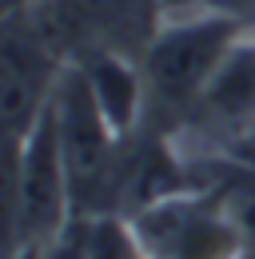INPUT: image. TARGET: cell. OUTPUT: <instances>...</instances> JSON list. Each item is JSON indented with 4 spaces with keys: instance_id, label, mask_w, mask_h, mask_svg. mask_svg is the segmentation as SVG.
<instances>
[{
    "instance_id": "cell-7",
    "label": "cell",
    "mask_w": 255,
    "mask_h": 259,
    "mask_svg": "<svg viewBox=\"0 0 255 259\" xmlns=\"http://www.w3.org/2000/svg\"><path fill=\"white\" fill-rule=\"evenodd\" d=\"M72 64L84 72V80L92 88L100 112L108 116V124L124 140L136 136L144 104H148V84H144L140 60H132L124 52H112V48H84V52L72 56Z\"/></svg>"
},
{
    "instance_id": "cell-3",
    "label": "cell",
    "mask_w": 255,
    "mask_h": 259,
    "mask_svg": "<svg viewBox=\"0 0 255 259\" xmlns=\"http://www.w3.org/2000/svg\"><path fill=\"white\" fill-rule=\"evenodd\" d=\"M247 28L223 12L203 8H176L167 12L163 28L140 56V72L148 84V100L163 108H199L203 92L211 88L235 40Z\"/></svg>"
},
{
    "instance_id": "cell-8",
    "label": "cell",
    "mask_w": 255,
    "mask_h": 259,
    "mask_svg": "<svg viewBox=\"0 0 255 259\" xmlns=\"http://www.w3.org/2000/svg\"><path fill=\"white\" fill-rule=\"evenodd\" d=\"M199 112L211 116L216 124H223L227 132L255 124V36L235 40V48L227 52L211 88L203 92Z\"/></svg>"
},
{
    "instance_id": "cell-9",
    "label": "cell",
    "mask_w": 255,
    "mask_h": 259,
    "mask_svg": "<svg viewBox=\"0 0 255 259\" xmlns=\"http://www.w3.org/2000/svg\"><path fill=\"white\" fill-rule=\"evenodd\" d=\"M36 259H92V255H88V220L76 215V220L64 227V231Z\"/></svg>"
},
{
    "instance_id": "cell-12",
    "label": "cell",
    "mask_w": 255,
    "mask_h": 259,
    "mask_svg": "<svg viewBox=\"0 0 255 259\" xmlns=\"http://www.w3.org/2000/svg\"><path fill=\"white\" fill-rule=\"evenodd\" d=\"M239 259H255V247H247V251H243V255H239Z\"/></svg>"
},
{
    "instance_id": "cell-1",
    "label": "cell",
    "mask_w": 255,
    "mask_h": 259,
    "mask_svg": "<svg viewBox=\"0 0 255 259\" xmlns=\"http://www.w3.org/2000/svg\"><path fill=\"white\" fill-rule=\"evenodd\" d=\"M52 116L60 132V152L72 184V215L100 220V215H120V176H124V136L108 124L100 112L84 72L76 64L64 68Z\"/></svg>"
},
{
    "instance_id": "cell-10",
    "label": "cell",
    "mask_w": 255,
    "mask_h": 259,
    "mask_svg": "<svg viewBox=\"0 0 255 259\" xmlns=\"http://www.w3.org/2000/svg\"><path fill=\"white\" fill-rule=\"evenodd\" d=\"M176 8H203V12H223L231 20H239L243 28L255 24V0H167V12Z\"/></svg>"
},
{
    "instance_id": "cell-4",
    "label": "cell",
    "mask_w": 255,
    "mask_h": 259,
    "mask_svg": "<svg viewBox=\"0 0 255 259\" xmlns=\"http://www.w3.org/2000/svg\"><path fill=\"white\" fill-rule=\"evenodd\" d=\"M72 64L40 8H12L0 28V124L4 144H20L48 112L64 68Z\"/></svg>"
},
{
    "instance_id": "cell-5",
    "label": "cell",
    "mask_w": 255,
    "mask_h": 259,
    "mask_svg": "<svg viewBox=\"0 0 255 259\" xmlns=\"http://www.w3.org/2000/svg\"><path fill=\"white\" fill-rule=\"evenodd\" d=\"M128 224L148 259H239L247 251L243 235L203 188L167 195L128 215Z\"/></svg>"
},
{
    "instance_id": "cell-11",
    "label": "cell",
    "mask_w": 255,
    "mask_h": 259,
    "mask_svg": "<svg viewBox=\"0 0 255 259\" xmlns=\"http://www.w3.org/2000/svg\"><path fill=\"white\" fill-rule=\"evenodd\" d=\"M220 152H227L231 160L247 163L255 171V124H243V128H231L227 132V140L220 144Z\"/></svg>"
},
{
    "instance_id": "cell-2",
    "label": "cell",
    "mask_w": 255,
    "mask_h": 259,
    "mask_svg": "<svg viewBox=\"0 0 255 259\" xmlns=\"http://www.w3.org/2000/svg\"><path fill=\"white\" fill-rule=\"evenodd\" d=\"M72 220V184L48 104L36 128L8 148V259H36Z\"/></svg>"
},
{
    "instance_id": "cell-6",
    "label": "cell",
    "mask_w": 255,
    "mask_h": 259,
    "mask_svg": "<svg viewBox=\"0 0 255 259\" xmlns=\"http://www.w3.org/2000/svg\"><path fill=\"white\" fill-rule=\"evenodd\" d=\"M40 12L68 56L84 48H112L140 60L167 20V0H56Z\"/></svg>"
}]
</instances>
